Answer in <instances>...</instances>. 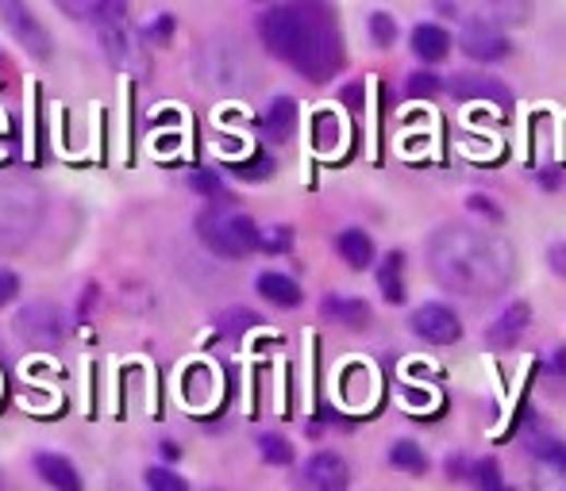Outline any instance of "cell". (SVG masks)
<instances>
[{"label":"cell","instance_id":"cell-19","mask_svg":"<svg viewBox=\"0 0 566 491\" xmlns=\"http://www.w3.org/2000/svg\"><path fill=\"white\" fill-rule=\"evenodd\" d=\"M405 254L401 250H389L386 258H382V266H377V289H382V296L389 299V304H401L405 299Z\"/></svg>","mask_w":566,"mask_h":491},{"label":"cell","instance_id":"cell-4","mask_svg":"<svg viewBox=\"0 0 566 491\" xmlns=\"http://www.w3.org/2000/svg\"><path fill=\"white\" fill-rule=\"evenodd\" d=\"M43 216V196L32 181L0 177V246L4 250H20L35 234Z\"/></svg>","mask_w":566,"mask_h":491},{"label":"cell","instance_id":"cell-30","mask_svg":"<svg viewBox=\"0 0 566 491\" xmlns=\"http://www.w3.org/2000/svg\"><path fill=\"white\" fill-rule=\"evenodd\" d=\"M470 480H474L482 491H505V488H501V472H497V465H493V461H478L474 472H470Z\"/></svg>","mask_w":566,"mask_h":491},{"label":"cell","instance_id":"cell-12","mask_svg":"<svg viewBox=\"0 0 566 491\" xmlns=\"http://www.w3.org/2000/svg\"><path fill=\"white\" fill-rule=\"evenodd\" d=\"M304 483H309V491H347L351 468L339 453H312L304 461Z\"/></svg>","mask_w":566,"mask_h":491},{"label":"cell","instance_id":"cell-2","mask_svg":"<svg viewBox=\"0 0 566 491\" xmlns=\"http://www.w3.org/2000/svg\"><path fill=\"white\" fill-rule=\"evenodd\" d=\"M258 35H263L266 50L301 73L304 81L324 85L344 70V39H339L336 12L324 0L274 4L258 20Z\"/></svg>","mask_w":566,"mask_h":491},{"label":"cell","instance_id":"cell-27","mask_svg":"<svg viewBox=\"0 0 566 491\" xmlns=\"http://www.w3.org/2000/svg\"><path fill=\"white\" fill-rule=\"evenodd\" d=\"M231 170H236V177H243V181H263L274 173V161H270V154H258L255 161H236Z\"/></svg>","mask_w":566,"mask_h":491},{"label":"cell","instance_id":"cell-23","mask_svg":"<svg viewBox=\"0 0 566 491\" xmlns=\"http://www.w3.org/2000/svg\"><path fill=\"white\" fill-rule=\"evenodd\" d=\"M258 450L270 465H293V445L286 442L281 434H263L258 438Z\"/></svg>","mask_w":566,"mask_h":491},{"label":"cell","instance_id":"cell-24","mask_svg":"<svg viewBox=\"0 0 566 491\" xmlns=\"http://www.w3.org/2000/svg\"><path fill=\"white\" fill-rule=\"evenodd\" d=\"M312 138H316V146H321V150H336V143H339V120H336V115H332V112L316 115Z\"/></svg>","mask_w":566,"mask_h":491},{"label":"cell","instance_id":"cell-7","mask_svg":"<svg viewBox=\"0 0 566 491\" xmlns=\"http://www.w3.org/2000/svg\"><path fill=\"white\" fill-rule=\"evenodd\" d=\"M435 12L455 24H493V27H517L532 16V0H432Z\"/></svg>","mask_w":566,"mask_h":491},{"label":"cell","instance_id":"cell-31","mask_svg":"<svg viewBox=\"0 0 566 491\" xmlns=\"http://www.w3.org/2000/svg\"><path fill=\"white\" fill-rule=\"evenodd\" d=\"M405 89H409V97H432V93H439V77L435 73H409Z\"/></svg>","mask_w":566,"mask_h":491},{"label":"cell","instance_id":"cell-25","mask_svg":"<svg viewBox=\"0 0 566 491\" xmlns=\"http://www.w3.org/2000/svg\"><path fill=\"white\" fill-rule=\"evenodd\" d=\"M394 39H397L394 16H386V12H374V16H370V42H374V47H394Z\"/></svg>","mask_w":566,"mask_h":491},{"label":"cell","instance_id":"cell-21","mask_svg":"<svg viewBox=\"0 0 566 491\" xmlns=\"http://www.w3.org/2000/svg\"><path fill=\"white\" fill-rule=\"evenodd\" d=\"M324 315L328 319H336V322H344V327H366L370 322V307H366V299H344V296H328L324 299Z\"/></svg>","mask_w":566,"mask_h":491},{"label":"cell","instance_id":"cell-29","mask_svg":"<svg viewBox=\"0 0 566 491\" xmlns=\"http://www.w3.org/2000/svg\"><path fill=\"white\" fill-rule=\"evenodd\" d=\"M535 461H543V465H555V468H566V445L551 442V438H535Z\"/></svg>","mask_w":566,"mask_h":491},{"label":"cell","instance_id":"cell-6","mask_svg":"<svg viewBox=\"0 0 566 491\" xmlns=\"http://www.w3.org/2000/svg\"><path fill=\"white\" fill-rule=\"evenodd\" d=\"M93 32H97L100 47H105L108 62L120 65V70H132L140 62L132 39V24H128V0H97L93 9Z\"/></svg>","mask_w":566,"mask_h":491},{"label":"cell","instance_id":"cell-15","mask_svg":"<svg viewBox=\"0 0 566 491\" xmlns=\"http://www.w3.org/2000/svg\"><path fill=\"white\" fill-rule=\"evenodd\" d=\"M412 50H417L420 62H444L451 54V32L439 24H417L412 32Z\"/></svg>","mask_w":566,"mask_h":491},{"label":"cell","instance_id":"cell-22","mask_svg":"<svg viewBox=\"0 0 566 491\" xmlns=\"http://www.w3.org/2000/svg\"><path fill=\"white\" fill-rule=\"evenodd\" d=\"M389 465L397 468V472H412L420 476L427 468V457L424 450H420L417 442H409V438H401V442H394V450H389Z\"/></svg>","mask_w":566,"mask_h":491},{"label":"cell","instance_id":"cell-1","mask_svg":"<svg viewBox=\"0 0 566 491\" xmlns=\"http://www.w3.org/2000/svg\"><path fill=\"white\" fill-rule=\"evenodd\" d=\"M427 269L455 296L493 299L517 277V254L482 226L451 223L427 238Z\"/></svg>","mask_w":566,"mask_h":491},{"label":"cell","instance_id":"cell-20","mask_svg":"<svg viewBox=\"0 0 566 491\" xmlns=\"http://www.w3.org/2000/svg\"><path fill=\"white\" fill-rule=\"evenodd\" d=\"M258 296L278 307H297L301 304V284L286 273H263L258 277Z\"/></svg>","mask_w":566,"mask_h":491},{"label":"cell","instance_id":"cell-36","mask_svg":"<svg viewBox=\"0 0 566 491\" xmlns=\"http://www.w3.org/2000/svg\"><path fill=\"white\" fill-rule=\"evenodd\" d=\"M170 27H173V20L170 16H162L158 20L155 27H150V32H143V39H155V42H166L170 39Z\"/></svg>","mask_w":566,"mask_h":491},{"label":"cell","instance_id":"cell-37","mask_svg":"<svg viewBox=\"0 0 566 491\" xmlns=\"http://www.w3.org/2000/svg\"><path fill=\"white\" fill-rule=\"evenodd\" d=\"M547 261H551V269H555L558 277H566V242H558V246H551Z\"/></svg>","mask_w":566,"mask_h":491},{"label":"cell","instance_id":"cell-18","mask_svg":"<svg viewBox=\"0 0 566 491\" xmlns=\"http://www.w3.org/2000/svg\"><path fill=\"white\" fill-rule=\"evenodd\" d=\"M336 250L351 269H366L370 261H374V242H370V234L359 231V226H347V231L339 234Z\"/></svg>","mask_w":566,"mask_h":491},{"label":"cell","instance_id":"cell-34","mask_svg":"<svg viewBox=\"0 0 566 491\" xmlns=\"http://www.w3.org/2000/svg\"><path fill=\"white\" fill-rule=\"evenodd\" d=\"M263 250L266 254H281V250H289V231H270V234H263Z\"/></svg>","mask_w":566,"mask_h":491},{"label":"cell","instance_id":"cell-10","mask_svg":"<svg viewBox=\"0 0 566 491\" xmlns=\"http://www.w3.org/2000/svg\"><path fill=\"white\" fill-rule=\"evenodd\" d=\"M459 47H462V54L474 58V62H501V58L513 50V42H509V35H505V27L467 24L459 35Z\"/></svg>","mask_w":566,"mask_h":491},{"label":"cell","instance_id":"cell-11","mask_svg":"<svg viewBox=\"0 0 566 491\" xmlns=\"http://www.w3.org/2000/svg\"><path fill=\"white\" fill-rule=\"evenodd\" d=\"M447 93H451L459 105H470V100H485V105H501L509 108V89L501 85L497 77H490V73H455L451 81H447Z\"/></svg>","mask_w":566,"mask_h":491},{"label":"cell","instance_id":"cell-5","mask_svg":"<svg viewBox=\"0 0 566 491\" xmlns=\"http://www.w3.org/2000/svg\"><path fill=\"white\" fill-rule=\"evenodd\" d=\"M197 77L201 85L216 93H243L255 81V70H251V58L239 42L213 39L197 58Z\"/></svg>","mask_w":566,"mask_h":491},{"label":"cell","instance_id":"cell-17","mask_svg":"<svg viewBox=\"0 0 566 491\" xmlns=\"http://www.w3.org/2000/svg\"><path fill=\"white\" fill-rule=\"evenodd\" d=\"M263 127H266V135H270L274 143H286V138H293V131H297V100L293 97H274L270 108H266Z\"/></svg>","mask_w":566,"mask_h":491},{"label":"cell","instance_id":"cell-28","mask_svg":"<svg viewBox=\"0 0 566 491\" xmlns=\"http://www.w3.org/2000/svg\"><path fill=\"white\" fill-rule=\"evenodd\" d=\"M566 468H555V465H543L540 461V468H535V476H532V483L540 491H566Z\"/></svg>","mask_w":566,"mask_h":491},{"label":"cell","instance_id":"cell-3","mask_svg":"<svg viewBox=\"0 0 566 491\" xmlns=\"http://www.w3.org/2000/svg\"><path fill=\"white\" fill-rule=\"evenodd\" d=\"M197 234L208 250L231 261L263 250V231L255 226V219L231 208H208L205 216L197 219Z\"/></svg>","mask_w":566,"mask_h":491},{"label":"cell","instance_id":"cell-39","mask_svg":"<svg viewBox=\"0 0 566 491\" xmlns=\"http://www.w3.org/2000/svg\"><path fill=\"white\" fill-rule=\"evenodd\" d=\"M263 4H266V0H263Z\"/></svg>","mask_w":566,"mask_h":491},{"label":"cell","instance_id":"cell-35","mask_svg":"<svg viewBox=\"0 0 566 491\" xmlns=\"http://www.w3.org/2000/svg\"><path fill=\"white\" fill-rule=\"evenodd\" d=\"M193 188H197V193H205V196H224L220 193V181H216L213 173H193Z\"/></svg>","mask_w":566,"mask_h":491},{"label":"cell","instance_id":"cell-16","mask_svg":"<svg viewBox=\"0 0 566 491\" xmlns=\"http://www.w3.org/2000/svg\"><path fill=\"white\" fill-rule=\"evenodd\" d=\"M16 331L27 334V339H35V342H55L58 334H62V322H58V315L50 311L47 304H35L16 319Z\"/></svg>","mask_w":566,"mask_h":491},{"label":"cell","instance_id":"cell-33","mask_svg":"<svg viewBox=\"0 0 566 491\" xmlns=\"http://www.w3.org/2000/svg\"><path fill=\"white\" fill-rule=\"evenodd\" d=\"M20 292V277L12 269H0V307H9Z\"/></svg>","mask_w":566,"mask_h":491},{"label":"cell","instance_id":"cell-32","mask_svg":"<svg viewBox=\"0 0 566 491\" xmlns=\"http://www.w3.org/2000/svg\"><path fill=\"white\" fill-rule=\"evenodd\" d=\"M55 4L74 20H93V9H97V0H55Z\"/></svg>","mask_w":566,"mask_h":491},{"label":"cell","instance_id":"cell-14","mask_svg":"<svg viewBox=\"0 0 566 491\" xmlns=\"http://www.w3.org/2000/svg\"><path fill=\"white\" fill-rule=\"evenodd\" d=\"M35 472L55 491H82V476H77V468L70 465L62 453H39V457H35Z\"/></svg>","mask_w":566,"mask_h":491},{"label":"cell","instance_id":"cell-26","mask_svg":"<svg viewBox=\"0 0 566 491\" xmlns=\"http://www.w3.org/2000/svg\"><path fill=\"white\" fill-rule=\"evenodd\" d=\"M147 491H189V483L170 468H147Z\"/></svg>","mask_w":566,"mask_h":491},{"label":"cell","instance_id":"cell-13","mask_svg":"<svg viewBox=\"0 0 566 491\" xmlns=\"http://www.w3.org/2000/svg\"><path fill=\"white\" fill-rule=\"evenodd\" d=\"M528 322H532V307L517 299V304H509L505 311L497 315V319H493V327H490L485 339H490V346H513V342L528 331Z\"/></svg>","mask_w":566,"mask_h":491},{"label":"cell","instance_id":"cell-8","mask_svg":"<svg viewBox=\"0 0 566 491\" xmlns=\"http://www.w3.org/2000/svg\"><path fill=\"white\" fill-rule=\"evenodd\" d=\"M0 20H4V27L24 42L27 54H35L39 62L50 58V35L43 32V24L35 20V12L27 9L24 0H0Z\"/></svg>","mask_w":566,"mask_h":491},{"label":"cell","instance_id":"cell-38","mask_svg":"<svg viewBox=\"0 0 566 491\" xmlns=\"http://www.w3.org/2000/svg\"><path fill=\"white\" fill-rule=\"evenodd\" d=\"M0 491H9V483H4V476H0Z\"/></svg>","mask_w":566,"mask_h":491},{"label":"cell","instance_id":"cell-9","mask_svg":"<svg viewBox=\"0 0 566 491\" xmlns=\"http://www.w3.org/2000/svg\"><path fill=\"white\" fill-rule=\"evenodd\" d=\"M412 331L424 339L427 346H455L462 339V322L451 307L444 304H424L412 311Z\"/></svg>","mask_w":566,"mask_h":491}]
</instances>
